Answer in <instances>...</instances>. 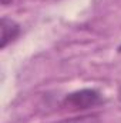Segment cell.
<instances>
[{
  "mask_svg": "<svg viewBox=\"0 0 121 123\" xmlns=\"http://www.w3.org/2000/svg\"><path fill=\"white\" fill-rule=\"evenodd\" d=\"M101 102L103 99L100 92L94 89H81L67 94L63 100V105L71 110H86V109L95 107Z\"/></svg>",
  "mask_w": 121,
  "mask_h": 123,
  "instance_id": "1",
  "label": "cell"
},
{
  "mask_svg": "<svg viewBox=\"0 0 121 123\" xmlns=\"http://www.w3.org/2000/svg\"><path fill=\"white\" fill-rule=\"evenodd\" d=\"M0 30H1V37H0V49H4L9 43L14 42L19 34H20V26L7 17H3L0 20Z\"/></svg>",
  "mask_w": 121,
  "mask_h": 123,
  "instance_id": "2",
  "label": "cell"
},
{
  "mask_svg": "<svg viewBox=\"0 0 121 123\" xmlns=\"http://www.w3.org/2000/svg\"><path fill=\"white\" fill-rule=\"evenodd\" d=\"M60 123H100L98 116H93V115H86V116H77V117H71L67 120H63Z\"/></svg>",
  "mask_w": 121,
  "mask_h": 123,
  "instance_id": "3",
  "label": "cell"
},
{
  "mask_svg": "<svg viewBox=\"0 0 121 123\" xmlns=\"http://www.w3.org/2000/svg\"><path fill=\"white\" fill-rule=\"evenodd\" d=\"M0 1H1V4H3V6H9V4H11V1H13V0H0Z\"/></svg>",
  "mask_w": 121,
  "mask_h": 123,
  "instance_id": "4",
  "label": "cell"
},
{
  "mask_svg": "<svg viewBox=\"0 0 121 123\" xmlns=\"http://www.w3.org/2000/svg\"><path fill=\"white\" fill-rule=\"evenodd\" d=\"M117 97H118V102L121 103V87L118 89V93H117Z\"/></svg>",
  "mask_w": 121,
  "mask_h": 123,
  "instance_id": "5",
  "label": "cell"
},
{
  "mask_svg": "<svg viewBox=\"0 0 121 123\" xmlns=\"http://www.w3.org/2000/svg\"><path fill=\"white\" fill-rule=\"evenodd\" d=\"M118 52H120V53H121V44H120V46H118Z\"/></svg>",
  "mask_w": 121,
  "mask_h": 123,
  "instance_id": "6",
  "label": "cell"
}]
</instances>
